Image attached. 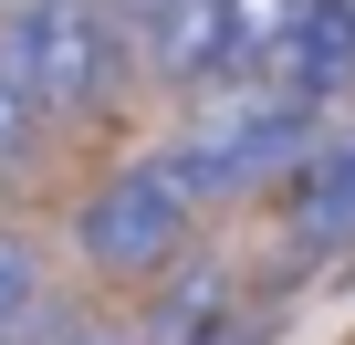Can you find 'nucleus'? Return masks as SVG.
I'll use <instances>...</instances> for the list:
<instances>
[{
	"label": "nucleus",
	"mask_w": 355,
	"mask_h": 345,
	"mask_svg": "<svg viewBox=\"0 0 355 345\" xmlns=\"http://www.w3.org/2000/svg\"><path fill=\"white\" fill-rule=\"evenodd\" d=\"M272 94H293V105L355 94V0H303L293 11V32L272 53Z\"/></svg>",
	"instance_id": "obj_4"
},
{
	"label": "nucleus",
	"mask_w": 355,
	"mask_h": 345,
	"mask_svg": "<svg viewBox=\"0 0 355 345\" xmlns=\"http://www.w3.org/2000/svg\"><path fill=\"white\" fill-rule=\"evenodd\" d=\"M32 136V105H21V84H11V63H0V157H11Z\"/></svg>",
	"instance_id": "obj_8"
},
{
	"label": "nucleus",
	"mask_w": 355,
	"mask_h": 345,
	"mask_svg": "<svg viewBox=\"0 0 355 345\" xmlns=\"http://www.w3.org/2000/svg\"><path fill=\"white\" fill-rule=\"evenodd\" d=\"M189 230H199V199H189V178H178L167 157H136V167H115V178L84 199V220H73V241H84V262L94 272H167L178 251H189Z\"/></svg>",
	"instance_id": "obj_3"
},
{
	"label": "nucleus",
	"mask_w": 355,
	"mask_h": 345,
	"mask_svg": "<svg viewBox=\"0 0 355 345\" xmlns=\"http://www.w3.org/2000/svg\"><path fill=\"white\" fill-rule=\"evenodd\" d=\"M178 11H189V0H105V22H115V32H136V42H157Z\"/></svg>",
	"instance_id": "obj_7"
},
{
	"label": "nucleus",
	"mask_w": 355,
	"mask_h": 345,
	"mask_svg": "<svg viewBox=\"0 0 355 345\" xmlns=\"http://www.w3.org/2000/svg\"><path fill=\"white\" fill-rule=\"evenodd\" d=\"M230 303H241L230 262H199V272H178V293L157 303V345H230Z\"/></svg>",
	"instance_id": "obj_6"
},
{
	"label": "nucleus",
	"mask_w": 355,
	"mask_h": 345,
	"mask_svg": "<svg viewBox=\"0 0 355 345\" xmlns=\"http://www.w3.org/2000/svg\"><path fill=\"white\" fill-rule=\"evenodd\" d=\"M32 345H115V324H42Z\"/></svg>",
	"instance_id": "obj_9"
},
{
	"label": "nucleus",
	"mask_w": 355,
	"mask_h": 345,
	"mask_svg": "<svg viewBox=\"0 0 355 345\" xmlns=\"http://www.w3.org/2000/svg\"><path fill=\"white\" fill-rule=\"evenodd\" d=\"M313 126H324V105H293L272 84H241V94H209V115L167 146V167L189 178V199H230L251 178H282V167L313 146Z\"/></svg>",
	"instance_id": "obj_2"
},
{
	"label": "nucleus",
	"mask_w": 355,
	"mask_h": 345,
	"mask_svg": "<svg viewBox=\"0 0 355 345\" xmlns=\"http://www.w3.org/2000/svg\"><path fill=\"white\" fill-rule=\"evenodd\" d=\"M282 230H293L303 251L355 241V136H345V146H303V157H293V178H282Z\"/></svg>",
	"instance_id": "obj_5"
},
{
	"label": "nucleus",
	"mask_w": 355,
	"mask_h": 345,
	"mask_svg": "<svg viewBox=\"0 0 355 345\" xmlns=\"http://www.w3.org/2000/svg\"><path fill=\"white\" fill-rule=\"evenodd\" d=\"M115 53H125V32L105 22V0H0V63H11L32 126L94 115Z\"/></svg>",
	"instance_id": "obj_1"
}]
</instances>
